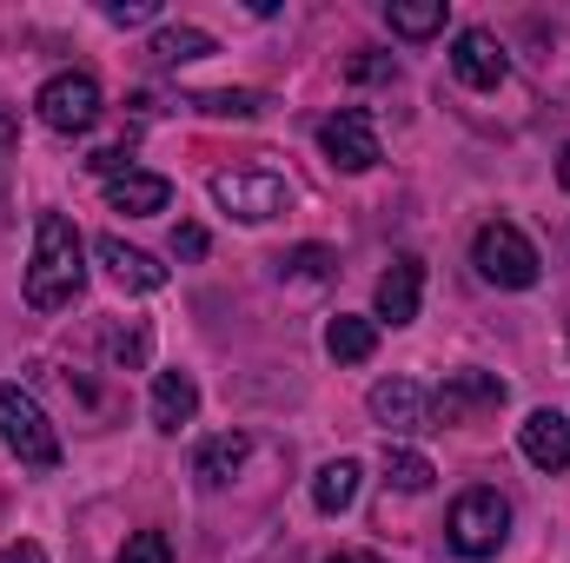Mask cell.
Masks as SVG:
<instances>
[{"mask_svg": "<svg viewBox=\"0 0 570 563\" xmlns=\"http://www.w3.org/2000/svg\"><path fill=\"white\" fill-rule=\"evenodd\" d=\"M444 537H451V551L458 557H498L504 551V537H511V504L491 491V484H478V491H464L458 504H451V517H444Z\"/></svg>", "mask_w": 570, "mask_h": 563, "instance_id": "obj_2", "label": "cell"}, {"mask_svg": "<svg viewBox=\"0 0 570 563\" xmlns=\"http://www.w3.org/2000/svg\"><path fill=\"white\" fill-rule=\"evenodd\" d=\"M419 298H425V259L399 253V259L379 273V292H372L379 325H412V318H419Z\"/></svg>", "mask_w": 570, "mask_h": 563, "instance_id": "obj_10", "label": "cell"}, {"mask_svg": "<svg viewBox=\"0 0 570 563\" xmlns=\"http://www.w3.org/2000/svg\"><path fill=\"white\" fill-rule=\"evenodd\" d=\"M166 199H173V179L140 172V166H127L120 179H107V206H114V213H134V219H146V213H166Z\"/></svg>", "mask_w": 570, "mask_h": 563, "instance_id": "obj_13", "label": "cell"}, {"mask_svg": "<svg viewBox=\"0 0 570 563\" xmlns=\"http://www.w3.org/2000/svg\"><path fill=\"white\" fill-rule=\"evenodd\" d=\"M13 152V120H7V107H0V159Z\"/></svg>", "mask_w": 570, "mask_h": 563, "instance_id": "obj_30", "label": "cell"}, {"mask_svg": "<svg viewBox=\"0 0 570 563\" xmlns=\"http://www.w3.org/2000/svg\"><path fill=\"white\" fill-rule=\"evenodd\" d=\"M372 418L385 424V431H425L431 398L412 385V378H385V385H372Z\"/></svg>", "mask_w": 570, "mask_h": 563, "instance_id": "obj_12", "label": "cell"}, {"mask_svg": "<svg viewBox=\"0 0 570 563\" xmlns=\"http://www.w3.org/2000/svg\"><path fill=\"white\" fill-rule=\"evenodd\" d=\"M318 146H325V159H332L338 172H365V166H379V127H372L365 107H338V113L318 127Z\"/></svg>", "mask_w": 570, "mask_h": 563, "instance_id": "obj_8", "label": "cell"}, {"mask_svg": "<svg viewBox=\"0 0 570 563\" xmlns=\"http://www.w3.org/2000/svg\"><path fill=\"white\" fill-rule=\"evenodd\" d=\"M100 13H107L114 27H140V20H153V13H159V0H107Z\"/></svg>", "mask_w": 570, "mask_h": 563, "instance_id": "obj_26", "label": "cell"}, {"mask_svg": "<svg viewBox=\"0 0 570 563\" xmlns=\"http://www.w3.org/2000/svg\"><path fill=\"white\" fill-rule=\"evenodd\" d=\"M87 285V266H80V233L67 213H40L33 219V266H27V305L33 312H60L73 305Z\"/></svg>", "mask_w": 570, "mask_h": 563, "instance_id": "obj_1", "label": "cell"}, {"mask_svg": "<svg viewBox=\"0 0 570 563\" xmlns=\"http://www.w3.org/2000/svg\"><path fill=\"white\" fill-rule=\"evenodd\" d=\"M246 431H219V437H206L199 451H193V477H199V491H219V484H233V471L246 464Z\"/></svg>", "mask_w": 570, "mask_h": 563, "instance_id": "obj_14", "label": "cell"}, {"mask_svg": "<svg viewBox=\"0 0 570 563\" xmlns=\"http://www.w3.org/2000/svg\"><path fill=\"white\" fill-rule=\"evenodd\" d=\"M471 266L484 273L491 285H504V292H524V285H538V246L511 226V219H491V226H478V239H471Z\"/></svg>", "mask_w": 570, "mask_h": 563, "instance_id": "obj_3", "label": "cell"}, {"mask_svg": "<svg viewBox=\"0 0 570 563\" xmlns=\"http://www.w3.org/2000/svg\"><path fill=\"white\" fill-rule=\"evenodd\" d=\"M193 412H199V385L186 372H159L153 378V424L179 431V424H193Z\"/></svg>", "mask_w": 570, "mask_h": 563, "instance_id": "obj_16", "label": "cell"}, {"mask_svg": "<svg viewBox=\"0 0 570 563\" xmlns=\"http://www.w3.org/2000/svg\"><path fill=\"white\" fill-rule=\"evenodd\" d=\"M173 253L179 259H206V226H179L173 233Z\"/></svg>", "mask_w": 570, "mask_h": 563, "instance_id": "obj_27", "label": "cell"}, {"mask_svg": "<svg viewBox=\"0 0 570 563\" xmlns=\"http://www.w3.org/2000/svg\"><path fill=\"white\" fill-rule=\"evenodd\" d=\"M325 563H379V557H365V551H338V557H325Z\"/></svg>", "mask_w": 570, "mask_h": 563, "instance_id": "obj_31", "label": "cell"}, {"mask_svg": "<svg viewBox=\"0 0 570 563\" xmlns=\"http://www.w3.org/2000/svg\"><path fill=\"white\" fill-rule=\"evenodd\" d=\"M120 563H173L166 531H134V537H127V551H120Z\"/></svg>", "mask_w": 570, "mask_h": 563, "instance_id": "obj_25", "label": "cell"}, {"mask_svg": "<svg viewBox=\"0 0 570 563\" xmlns=\"http://www.w3.org/2000/svg\"><path fill=\"white\" fill-rule=\"evenodd\" d=\"M518 444H524V457H531L544 477L570 471V418L564 412H531L524 431H518Z\"/></svg>", "mask_w": 570, "mask_h": 563, "instance_id": "obj_11", "label": "cell"}, {"mask_svg": "<svg viewBox=\"0 0 570 563\" xmlns=\"http://www.w3.org/2000/svg\"><path fill=\"white\" fill-rule=\"evenodd\" d=\"M146 352H153V332L146 325H114L107 332V365L134 372V365H146Z\"/></svg>", "mask_w": 570, "mask_h": 563, "instance_id": "obj_23", "label": "cell"}, {"mask_svg": "<svg viewBox=\"0 0 570 563\" xmlns=\"http://www.w3.org/2000/svg\"><path fill=\"white\" fill-rule=\"evenodd\" d=\"M159 67H186V60H206L213 53V33H199V27H166V33H153V47H146Z\"/></svg>", "mask_w": 570, "mask_h": 563, "instance_id": "obj_20", "label": "cell"}, {"mask_svg": "<svg viewBox=\"0 0 570 563\" xmlns=\"http://www.w3.org/2000/svg\"><path fill=\"white\" fill-rule=\"evenodd\" d=\"M358 477H365V471H358L352 457H332V464H325V471L312 477V504H318L325 517L352 511V497H358Z\"/></svg>", "mask_w": 570, "mask_h": 563, "instance_id": "obj_18", "label": "cell"}, {"mask_svg": "<svg viewBox=\"0 0 570 563\" xmlns=\"http://www.w3.org/2000/svg\"><path fill=\"white\" fill-rule=\"evenodd\" d=\"M0 444H7L27 471H53V464H60L53 424H47V412H40L20 385H0Z\"/></svg>", "mask_w": 570, "mask_h": 563, "instance_id": "obj_4", "label": "cell"}, {"mask_svg": "<svg viewBox=\"0 0 570 563\" xmlns=\"http://www.w3.org/2000/svg\"><path fill=\"white\" fill-rule=\"evenodd\" d=\"M94 253H100V266L127 285V292H159V285H166V266H153L140 246H127V239H114V233H107Z\"/></svg>", "mask_w": 570, "mask_h": 563, "instance_id": "obj_15", "label": "cell"}, {"mask_svg": "<svg viewBox=\"0 0 570 563\" xmlns=\"http://www.w3.org/2000/svg\"><path fill=\"white\" fill-rule=\"evenodd\" d=\"M451 73H458L464 87H478V93H491V87H504V73H511V60H504V47H498V33H484V27H464V33L451 40Z\"/></svg>", "mask_w": 570, "mask_h": 563, "instance_id": "obj_9", "label": "cell"}, {"mask_svg": "<svg viewBox=\"0 0 570 563\" xmlns=\"http://www.w3.org/2000/svg\"><path fill=\"white\" fill-rule=\"evenodd\" d=\"M444 0H392L385 7V20H392V33H405V40H431V33H444Z\"/></svg>", "mask_w": 570, "mask_h": 563, "instance_id": "obj_19", "label": "cell"}, {"mask_svg": "<svg viewBox=\"0 0 570 563\" xmlns=\"http://www.w3.org/2000/svg\"><path fill=\"white\" fill-rule=\"evenodd\" d=\"M558 186L570 192V146H564V159H558Z\"/></svg>", "mask_w": 570, "mask_h": 563, "instance_id": "obj_32", "label": "cell"}, {"mask_svg": "<svg viewBox=\"0 0 570 563\" xmlns=\"http://www.w3.org/2000/svg\"><path fill=\"white\" fill-rule=\"evenodd\" d=\"M279 273L285 279H332V253L325 246H292L279 259Z\"/></svg>", "mask_w": 570, "mask_h": 563, "instance_id": "obj_24", "label": "cell"}, {"mask_svg": "<svg viewBox=\"0 0 570 563\" xmlns=\"http://www.w3.org/2000/svg\"><path fill=\"white\" fill-rule=\"evenodd\" d=\"M193 107L213 113V120H259L266 93H253V87H239V93H193Z\"/></svg>", "mask_w": 570, "mask_h": 563, "instance_id": "obj_22", "label": "cell"}, {"mask_svg": "<svg viewBox=\"0 0 570 563\" xmlns=\"http://www.w3.org/2000/svg\"><path fill=\"white\" fill-rule=\"evenodd\" d=\"M431 477H438V471H431L425 451H405V444L385 451V484H392V491H431Z\"/></svg>", "mask_w": 570, "mask_h": 563, "instance_id": "obj_21", "label": "cell"}, {"mask_svg": "<svg viewBox=\"0 0 570 563\" xmlns=\"http://www.w3.org/2000/svg\"><path fill=\"white\" fill-rule=\"evenodd\" d=\"M213 199L233 219L259 226V219H279L285 206H292V186H285L279 172H266V166H233V172H213Z\"/></svg>", "mask_w": 570, "mask_h": 563, "instance_id": "obj_5", "label": "cell"}, {"mask_svg": "<svg viewBox=\"0 0 570 563\" xmlns=\"http://www.w3.org/2000/svg\"><path fill=\"white\" fill-rule=\"evenodd\" d=\"M325 352H332L338 365H365V358L379 352V318H352V312H338V318L325 325Z\"/></svg>", "mask_w": 570, "mask_h": 563, "instance_id": "obj_17", "label": "cell"}, {"mask_svg": "<svg viewBox=\"0 0 570 563\" xmlns=\"http://www.w3.org/2000/svg\"><path fill=\"white\" fill-rule=\"evenodd\" d=\"M33 113H40V127H53V134H87L94 120H100V80L94 73H53L40 93H33Z\"/></svg>", "mask_w": 570, "mask_h": 563, "instance_id": "obj_6", "label": "cell"}, {"mask_svg": "<svg viewBox=\"0 0 570 563\" xmlns=\"http://www.w3.org/2000/svg\"><path fill=\"white\" fill-rule=\"evenodd\" d=\"M498 405H504V378L498 372H451L438 385V398H431V424H471L484 412H498Z\"/></svg>", "mask_w": 570, "mask_h": 563, "instance_id": "obj_7", "label": "cell"}, {"mask_svg": "<svg viewBox=\"0 0 570 563\" xmlns=\"http://www.w3.org/2000/svg\"><path fill=\"white\" fill-rule=\"evenodd\" d=\"M352 80H392V60L385 53H358L352 60Z\"/></svg>", "mask_w": 570, "mask_h": 563, "instance_id": "obj_28", "label": "cell"}, {"mask_svg": "<svg viewBox=\"0 0 570 563\" xmlns=\"http://www.w3.org/2000/svg\"><path fill=\"white\" fill-rule=\"evenodd\" d=\"M0 563H47V551H40L33 537H20V544H7V551H0Z\"/></svg>", "mask_w": 570, "mask_h": 563, "instance_id": "obj_29", "label": "cell"}]
</instances>
